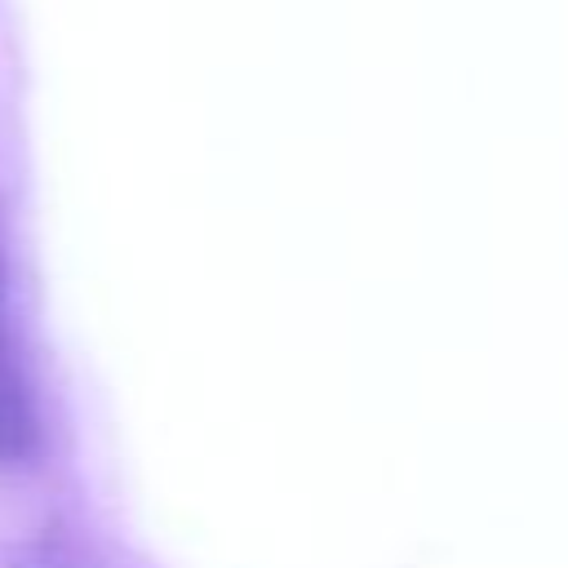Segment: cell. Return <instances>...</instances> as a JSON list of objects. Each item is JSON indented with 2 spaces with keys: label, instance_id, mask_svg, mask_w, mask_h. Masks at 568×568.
Segmentation results:
<instances>
[{
  "label": "cell",
  "instance_id": "cell-1",
  "mask_svg": "<svg viewBox=\"0 0 568 568\" xmlns=\"http://www.w3.org/2000/svg\"><path fill=\"white\" fill-rule=\"evenodd\" d=\"M36 448V408L22 377L18 342H13V311H9V253L0 226V466L31 457Z\"/></svg>",
  "mask_w": 568,
  "mask_h": 568
}]
</instances>
